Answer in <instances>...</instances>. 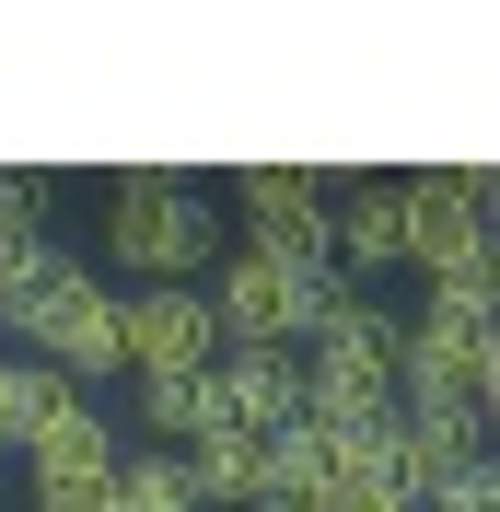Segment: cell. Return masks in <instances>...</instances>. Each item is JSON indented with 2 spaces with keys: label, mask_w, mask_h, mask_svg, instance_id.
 <instances>
[{
  "label": "cell",
  "mask_w": 500,
  "mask_h": 512,
  "mask_svg": "<svg viewBox=\"0 0 500 512\" xmlns=\"http://www.w3.org/2000/svg\"><path fill=\"white\" fill-rule=\"evenodd\" d=\"M105 268L140 291H198V268H221V198L198 175H105Z\"/></svg>",
  "instance_id": "cell-1"
},
{
  "label": "cell",
  "mask_w": 500,
  "mask_h": 512,
  "mask_svg": "<svg viewBox=\"0 0 500 512\" xmlns=\"http://www.w3.org/2000/svg\"><path fill=\"white\" fill-rule=\"evenodd\" d=\"M117 303H128V291L105 280V268L47 256V268L0 303V338H12L24 361H47L59 384H105V373H128V350H117Z\"/></svg>",
  "instance_id": "cell-2"
},
{
  "label": "cell",
  "mask_w": 500,
  "mask_h": 512,
  "mask_svg": "<svg viewBox=\"0 0 500 512\" xmlns=\"http://www.w3.org/2000/svg\"><path fill=\"white\" fill-rule=\"evenodd\" d=\"M338 268L326 256H268V245H221L210 268V315H221V350H303L326 303H338Z\"/></svg>",
  "instance_id": "cell-3"
},
{
  "label": "cell",
  "mask_w": 500,
  "mask_h": 512,
  "mask_svg": "<svg viewBox=\"0 0 500 512\" xmlns=\"http://www.w3.org/2000/svg\"><path fill=\"white\" fill-rule=\"evenodd\" d=\"M407 373V315H384L373 291H338L326 326L303 338V408H396Z\"/></svg>",
  "instance_id": "cell-4"
},
{
  "label": "cell",
  "mask_w": 500,
  "mask_h": 512,
  "mask_svg": "<svg viewBox=\"0 0 500 512\" xmlns=\"http://www.w3.org/2000/svg\"><path fill=\"white\" fill-rule=\"evenodd\" d=\"M233 210H245V245H268V256H326V233H338V187L314 163H245L233 175Z\"/></svg>",
  "instance_id": "cell-5"
},
{
  "label": "cell",
  "mask_w": 500,
  "mask_h": 512,
  "mask_svg": "<svg viewBox=\"0 0 500 512\" xmlns=\"http://www.w3.org/2000/svg\"><path fill=\"white\" fill-rule=\"evenodd\" d=\"M117 350H128V373H210L221 361L210 291H128L117 303Z\"/></svg>",
  "instance_id": "cell-6"
},
{
  "label": "cell",
  "mask_w": 500,
  "mask_h": 512,
  "mask_svg": "<svg viewBox=\"0 0 500 512\" xmlns=\"http://www.w3.org/2000/svg\"><path fill=\"white\" fill-rule=\"evenodd\" d=\"M210 419L245 443H280L303 419V350H221L210 361Z\"/></svg>",
  "instance_id": "cell-7"
},
{
  "label": "cell",
  "mask_w": 500,
  "mask_h": 512,
  "mask_svg": "<svg viewBox=\"0 0 500 512\" xmlns=\"http://www.w3.org/2000/svg\"><path fill=\"white\" fill-rule=\"evenodd\" d=\"M396 222H407V268H419V280L466 268V245L489 233V222H477V187H466V175H396Z\"/></svg>",
  "instance_id": "cell-8"
},
{
  "label": "cell",
  "mask_w": 500,
  "mask_h": 512,
  "mask_svg": "<svg viewBox=\"0 0 500 512\" xmlns=\"http://www.w3.org/2000/svg\"><path fill=\"white\" fill-rule=\"evenodd\" d=\"M117 454H128L117 408L70 396V408L47 419V431H35V454H24V489H105V478H117Z\"/></svg>",
  "instance_id": "cell-9"
},
{
  "label": "cell",
  "mask_w": 500,
  "mask_h": 512,
  "mask_svg": "<svg viewBox=\"0 0 500 512\" xmlns=\"http://www.w3.org/2000/svg\"><path fill=\"white\" fill-rule=\"evenodd\" d=\"M326 256H338L349 280H384V268H407V222H396V175H373V187H338V233H326Z\"/></svg>",
  "instance_id": "cell-10"
},
{
  "label": "cell",
  "mask_w": 500,
  "mask_h": 512,
  "mask_svg": "<svg viewBox=\"0 0 500 512\" xmlns=\"http://www.w3.org/2000/svg\"><path fill=\"white\" fill-rule=\"evenodd\" d=\"M326 489H338V466H326V443L291 419L280 443H268V466H256V512H326Z\"/></svg>",
  "instance_id": "cell-11"
},
{
  "label": "cell",
  "mask_w": 500,
  "mask_h": 512,
  "mask_svg": "<svg viewBox=\"0 0 500 512\" xmlns=\"http://www.w3.org/2000/svg\"><path fill=\"white\" fill-rule=\"evenodd\" d=\"M256 466H268V443H245V431H198V443H187L198 512H256Z\"/></svg>",
  "instance_id": "cell-12"
},
{
  "label": "cell",
  "mask_w": 500,
  "mask_h": 512,
  "mask_svg": "<svg viewBox=\"0 0 500 512\" xmlns=\"http://www.w3.org/2000/svg\"><path fill=\"white\" fill-rule=\"evenodd\" d=\"M82 384H59L47 361H24V350H0V454H35V431L70 408Z\"/></svg>",
  "instance_id": "cell-13"
},
{
  "label": "cell",
  "mask_w": 500,
  "mask_h": 512,
  "mask_svg": "<svg viewBox=\"0 0 500 512\" xmlns=\"http://www.w3.org/2000/svg\"><path fill=\"white\" fill-rule=\"evenodd\" d=\"M128 408H140V431H152V443H175V454H187L198 431H221V419H210V373H140V396H128Z\"/></svg>",
  "instance_id": "cell-14"
},
{
  "label": "cell",
  "mask_w": 500,
  "mask_h": 512,
  "mask_svg": "<svg viewBox=\"0 0 500 512\" xmlns=\"http://www.w3.org/2000/svg\"><path fill=\"white\" fill-rule=\"evenodd\" d=\"M117 512H198L187 454H117Z\"/></svg>",
  "instance_id": "cell-15"
},
{
  "label": "cell",
  "mask_w": 500,
  "mask_h": 512,
  "mask_svg": "<svg viewBox=\"0 0 500 512\" xmlns=\"http://www.w3.org/2000/svg\"><path fill=\"white\" fill-rule=\"evenodd\" d=\"M419 501H431V512H500V454H466V466H442Z\"/></svg>",
  "instance_id": "cell-16"
},
{
  "label": "cell",
  "mask_w": 500,
  "mask_h": 512,
  "mask_svg": "<svg viewBox=\"0 0 500 512\" xmlns=\"http://www.w3.org/2000/svg\"><path fill=\"white\" fill-rule=\"evenodd\" d=\"M326 512H431V501H419L407 478H338V489H326Z\"/></svg>",
  "instance_id": "cell-17"
},
{
  "label": "cell",
  "mask_w": 500,
  "mask_h": 512,
  "mask_svg": "<svg viewBox=\"0 0 500 512\" xmlns=\"http://www.w3.org/2000/svg\"><path fill=\"white\" fill-rule=\"evenodd\" d=\"M466 187H477V222L500 233V175H466Z\"/></svg>",
  "instance_id": "cell-18"
}]
</instances>
